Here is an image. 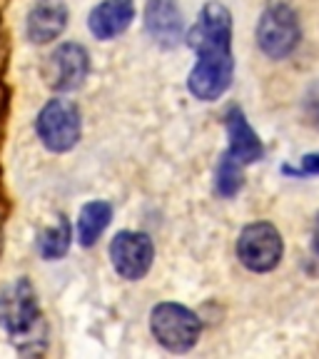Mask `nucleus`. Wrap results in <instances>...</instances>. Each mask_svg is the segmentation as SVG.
Listing matches in <instances>:
<instances>
[{"label": "nucleus", "instance_id": "1", "mask_svg": "<svg viewBox=\"0 0 319 359\" xmlns=\"http://www.w3.org/2000/svg\"><path fill=\"white\" fill-rule=\"evenodd\" d=\"M190 45L197 62L190 73V93L197 100H217L232 83V18L219 3L202 8L200 20L190 30Z\"/></svg>", "mask_w": 319, "mask_h": 359}, {"label": "nucleus", "instance_id": "2", "mask_svg": "<svg viewBox=\"0 0 319 359\" xmlns=\"http://www.w3.org/2000/svg\"><path fill=\"white\" fill-rule=\"evenodd\" d=\"M0 327L13 337L20 349L43 344L45 325L38 307V297L28 280H15L0 292Z\"/></svg>", "mask_w": 319, "mask_h": 359}, {"label": "nucleus", "instance_id": "3", "mask_svg": "<svg viewBox=\"0 0 319 359\" xmlns=\"http://www.w3.org/2000/svg\"><path fill=\"white\" fill-rule=\"evenodd\" d=\"M35 130H38L40 142L50 152L73 150L80 140V133H83L78 105L70 100H60V97L50 100L40 110Z\"/></svg>", "mask_w": 319, "mask_h": 359}, {"label": "nucleus", "instance_id": "4", "mask_svg": "<svg viewBox=\"0 0 319 359\" xmlns=\"http://www.w3.org/2000/svg\"><path fill=\"white\" fill-rule=\"evenodd\" d=\"M150 327L155 339L170 352H187L200 339V320L182 304L163 302L150 314Z\"/></svg>", "mask_w": 319, "mask_h": 359}, {"label": "nucleus", "instance_id": "5", "mask_svg": "<svg viewBox=\"0 0 319 359\" xmlns=\"http://www.w3.org/2000/svg\"><path fill=\"white\" fill-rule=\"evenodd\" d=\"M299 35L302 30H299L297 13L287 3H272L269 8H264L257 25V43L264 55L275 57V60L287 57L297 48Z\"/></svg>", "mask_w": 319, "mask_h": 359}, {"label": "nucleus", "instance_id": "6", "mask_svg": "<svg viewBox=\"0 0 319 359\" xmlns=\"http://www.w3.org/2000/svg\"><path fill=\"white\" fill-rule=\"evenodd\" d=\"M237 257L252 272H269L282 259V235L275 224H247L237 240Z\"/></svg>", "mask_w": 319, "mask_h": 359}, {"label": "nucleus", "instance_id": "7", "mask_svg": "<svg viewBox=\"0 0 319 359\" xmlns=\"http://www.w3.org/2000/svg\"><path fill=\"white\" fill-rule=\"evenodd\" d=\"M90 73L88 50L78 43H62L60 48L50 53L48 62L43 67L45 83L57 93H70L78 90L85 83Z\"/></svg>", "mask_w": 319, "mask_h": 359}, {"label": "nucleus", "instance_id": "8", "mask_svg": "<svg viewBox=\"0 0 319 359\" xmlns=\"http://www.w3.org/2000/svg\"><path fill=\"white\" fill-rule=\"evenodd\" d=\"M155 257V247L145 232H120L110 242V259L112 267L125 280H140L147 275V269Z\"/></svg>", "mask_w": 319, "mask_h": 359}, {"label": "nucleus", "instance_id": "9", "mask_svg": "<svg viewBox=\"0 0 319 359\" xmlns=\"http://www.w3.org/2000/svg\"><path fill=\"white\" fill-rule=\"evenodd\" d=\"M145 28L157 45L172 48L182 35V15L175 0H150L145 8Z\"/></svg>", "mask_w": 319, "mask_h": 359}, {"label": "nucleus", "instance_id": "10", "mask_svg": "<svg viewBox=\"0 0 319 359\" xmlns=\"http://www.w3.org/2000/svg\"><path fill=\"white\" fill-rule=\"evenodd\" d=\"M135 18L133 0H102L100 6L93 8L88 18L90 33L97 40H110L115 35L125 33Z\"/></svg>", "mask_w": 319, "mask_h": 359}, {"label": "nucleus", "instance_id": "11", "mask_svg": "<svg viewBox=\"0 0 319 359\" xmlns=\"http://www.w3.org/2000/svg\"><path fill=\"white\" fill-rule=\"evenodd\" d=\"M224 125H227V135H230V155L235 160H240L242 165H250L262 157V142H259L252 125L247 123L245 112L240 107L227 110Z\"/></svg>", "mask_w": 319, "mask_h": 359}, {"label": "nucleus", "instance_id": "12", "mask_svg": "<svg viewBox=\"0 0 319 359\" xmlns=\"http://www.w3.org/2000/svg\"><path fill=\"white\" fill-rule=\"evenodd\" d=\"M67 25V8L60 0H43L28 15V38L35 45L55 40Z\"/></svg>", "mask_w": 319, "mask_h": 359}, {"label": "nucleus", "instance_id": "13", "mask_svg": "<svg viewBox=\"0 0 319 359\" xmlns=\"http://www.w3.org/2000/svg\"><path fill=\"white\" fill-rule=\"evenodd\" d=\"M112 219V208L107 202L95 200L88 202L83 210H80V219H78V237L80 245L93 247L97 242V237L105 232V227Z\"/></svg>", "mask_w": 319, "mask_h": 359}, {"label": "nucleus", "instance_id": "14", "mask_svg": "<svg viewBox=\"0 0 319 359\" xmlns=\"http://www.w3.org/2000/svg\"><path fill=\"white\" fill-rule=\"evenodd\" d=\"M38 250L45 259H60L70 250V224H67L65 217L57 219L55 227H48V230L40 232Z\"/></svg>", "mask_w": 319, "mask_h": 359}, {"label": "nucleus", "instance_id": "15", "mask_svg": "<svg viewBox=\"0 0 319 359\" xmlns=\"http://www.w3.org/2000/svg\"><path fill=\"white\" fill-rule=\"evenodd\" d=\"M240 160L230 155V152H224L222 160H219V168H217V192L222 197H232L237 195V190L242 187V170H240Z\"/></svg>", "mask_w": 319, "mask_h": 359}, {"label": "nucleus", "instance_id": "16", "mask_svg": "<svg viewBox=\"0 0 319 359\" xmlns=\"http://www.w3.org/2000/svg\"><path fill=\"white\" fill-rule=\"evenodd\" d=\"M302 163H304V170H307V172H319V155H307Z\"/></svg>", "mask_w": 319, "mask_h": 359}, {"label": "nucleus", "instance_id": "17", "mask_svg": "<svg viewBox=\"0 0 319 359\" xmlns=\"http://www.w3.org/2000/svg\"><path fill=\"white\" fill-rule=\"evenodd\" d=\"M6 60H8V45H6V38L0 35V73H3V67H6Z\"/></svg>", "mask_w": 319, "mask_h": 359}, {"label": "nucleus", "instance_id": "18", "mask_svg": "<svg viewBox=\"0 0 319 359\" xmlns=\"http://www.w3.org/2000/svg\"><path fill=\"white\" fill-rule=\"evenodd\" d=\"M312 245H314V252L319 255V215L314 219V232H312Z\"/></svg>", "mask_w": 319, "mask_h": 359}, {"label": "nucleus", "instance_id": "19", "mask_svg": "<svg viewBox=\"0 0 319 359\" xmlns=\"http://www.w3.org/2000/svg\"><path fill=\"white\" fill-rule=\"evenodd\" d=\"M3 112H6V90L0 88V118H3Z\"/></svg>", "mask_w": 319, "mask_h": 359}, {"label": "nucleus", "instance_id": "20", "mask_svg": "<svg viewBox=\"0 0 319 359\" xmlns=\"http://www.w3.org/2000/svg\"><path fill=\"white\" fill-rule=\"evenodd\" d=\"M0 245H3V242H0Z\"/></svg>", "mask_w": 319, "mask_h": 359}]
</instances>
